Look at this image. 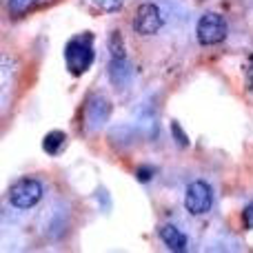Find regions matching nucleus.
I'll return each mask as SVG.
<instances>
[{"label": "nucleus", "mask_w": 253, "mask_h": 253, "mask_svg": "<svg viewBox=\"0 0 253 253\" xmlns=\"http://www.w3.org/2000/svg\"><path fill=\"white\" fill-rule=\"evenodd\" d=\"M96 60V51H93V34L84 31L80 36L67 42L65 47V65L71 76H83Z\"/></svg>", "instance_id": "f257e3e1"}, {"label": "nucleus", "mask_w": 253, "mask_h": 253, "mask_svg": "<svg viewBox=\"0 0 253 253\" xmlns=\"http://www.w3.org/2000/svg\"><path fill=\"white\" fill-rule=\"evenodd\" d=\"M229 34V27H227V20L224 16L215 11H209L198 20V27H196V38L202 47H213V44H220Z\"/></svg>", "instance_id": "f03ea898"}, {"label": "nucleus", "mask_w": 253, "mask_h": 253, "mask_svg": "<svg viewBox=\"0 0 253 253\" xmlns=\"http://www.w3.org/2000/svg\"><path fill=\"white\" fill-rule=\"evenodd\" d=\"M7 198L9 205L16 207V209H31L42 198V184L34 178H20L9 187Z\"/></svg>", "instance_id": "7ed1b4c3"}, {"label": "nucleus", "mask_w": 253, "mask_h": 253, "mask_svg": "<svg viewBox=\"0 0 253 253\" xmlns=\"http://www.w3.org/2000/svg\"><path fill=\"white\" fill-rule=\"evenodd\" d=\"M213 207V189L205 180H193L184 191V209L191 215H205Z\"/></svg>", "instance_id": "20e7f679"}, {"label": "nucleus", "mask_w": 253, "mask_h": 253, "mask_svg": "<svg viewBox=\"0 0 253 253\" xmlns=\"http://www.w3.org/2000/svg\"><path fill=\"white\" fill-rule=\"evenodd\" d=\"M162 27V13L158 4L153 2H142L133 16V31L140 36H153L158 34Z\"/></svg>", "instance_id": "39448f33"}, {"label": "nucleus", "mask_w": 253, "mask_h": 253, "mask_svg": "<svg viewBox=\"0 0 253 253\" xmlns=\"http://www.w3.org/2000/svg\"><path fill=\"white\" fill-rule=\"evenodd\" d=\"M109 114H111V105H109L107 98L91 96L87 100V107H84V120H87V126L91 131L100 129V126L109 120Z\"/></svg>", "instance_id": "423d86ee"}, {"label": "nucleus", "mask_w": 253, "mask_h": 253, "mask_svg": "<svg viewBox=\"0 0 253 253\" xmlns=\"http://www.w3.org/2000/svg\"><path fill=\"white\" fill-rule=\"evenodd\" d=\"M158 236H160L162 245H165L169 251L182 253V251H187V249H189V240H187V236H184V233L180 231L178 227H173V224H162L160 231H158Z\"/></svg>", "instance_id": "0eeeda50"}, {"label": "nucleus", "mask_w": 253, "mask_h": 253, "mask_svg": "<svg viewBox=\"0 0 253 253\" xmlns=\"http://www.w3.org/2000/svg\"><path fill=\"white\" fill-rule=\"evenodd\" d=\"M133 78V69L126 65V60H118V58H111L109 62V80L116 84L118 89H126Z\"/></svg>", "instance_id": "6e6552de"}, {"label": "nucleus", "mask_w": 253, "mask_h": 253, "mask_svg": "<svg viewBox=\"0 0 253 253\" xmlns=\"http://www.w3.org/2000/svg\"><path fill=\"white\" fill-rule=\"evenodd\" d=\"M65 147H67V135L62 131H49L42 138V151L47 156H58V153L65 151Z\"/></svg>", "instance_id": "1a4fd4ad"}, {"label": "nucleus", "mask_w": 253, "mask_h": 253, "mask_svg": "<svg viewBox=\"0 0 253 253\" xmlns=\"http://www.w3.org/2000/svg\"><path fill=\"white\" fill-rule=\"evenodd\" d=\"M109 53L111 58H118V60H126V47H125V40L120 31H114L109 36Z\"/></svg>", "instance_id": "9d476101"}, {"label": "nucleus", "mask_w": 253, "mask_h": 253, "mask_svg": "<svg viewBox=\"0 0 253 253\" xmlns=\"http://www.w3.org/2000/svg\"><path fill=\"white\" fill-rule=\"evenodd\" d=\"M38 2V0H9L7 2V9L11 16H22V13H27L34 4Z\"/></svg>", "instance_id": "9b49d317"}, {"label": "nucleus", "mask_w": 253, "mask_h": 253, "mask_svg": "<svg viewBox=\"0 0 253 253\" xmlns=\"http://www.w3.org/2000/svg\"><path fill=\"white\" fill-rule=\"evenodd\" d=\"M91 2L96 4L98 9H102V11H118L125 4V0H91Z\"/></svg>", "instance_id": "f8f14e48"}, {"label": "nucleus", "mask_w": 253, "mask_h": 253, "mask_svg": "<svg viewBox=\"0 0 253 253\" xmlns=\"http://www.w3.org/2000/svg\"><path fill=\"white\" fill-rule=\"evenodd\" d=\"M171 133H173L175 144H178V147H187V144H189V135L182 131L180 123H171Z\"/></svg>", "instance_id": "ddd939ff"}, {"label": "nucleus", "mask_w": 253, "mask_h": 253, "mask_svg": "<svg viewBox=\"0 0 253 253\" xmlns=\"http://www.w3.org/2000/svg\"><path fill=\"white\" fill-rule=\"evenodd\" d=\"M135 178H138L140 182H149V180L153 178V169L151 167H138V169H135Z\"/></svg>", "instance_id": "4468645a"}, {"label": "nucleus", "mask_w": 253, "mask_h": 253, "mask_svg": "<svg viewBox=\"0 0 253 253\" xmlns=\"http://www.w3.org/2000/svg\"><path fill=\"white\" fill-rule=\"evenodd\" d=\"M242 220H245L247 229H253V202L251 205H247V209L242 211Z\"/></svg>", "instance_id": "2eb2a0df"}, {"label": "nucleus", "mask_w": 253, "mask_h": 253, "mask_svg": "<svg viewBox=\"0 0 253 253\" xmlns=\"http://www.w3.org/2000/svg\"><path fill=\"white\" fill-rule=\"evenodd\" d=\"M249 80H251V84H253V60H251V65H249Z\"/></svg>", "instance_id": "dca6fc26"}]
</instances>
